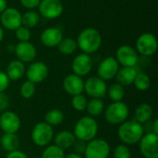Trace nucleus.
Wrapping results in <instances>:
<instances>
[{
  "label": "nucleus",
  "instance_id": "nucleus-20",
  "mask_svg": "<svg viewBox=\"0 0 158 158\" xmlns=\"http://www.w3.org/2000/svg\"><path fill=\"white\" fill-rule=\"evenodd\" d=\"M26 68L25 64L18 59L10 61L6 69V74L8 77L9 81H19L25 75Z\"/></svg>",
  "mask_w": 158,
  "mask_h": 158
},
{
  "label": "nucleus",
  "instance_id": "nucleus-21",
  "mask_svg": "<svg viewBox=\"0 0 158 158\" xmlns=\"http://www.w3.org/2000/svg\"><path fill=\"white\" fill-rule=\"evenodd\" d=\"M137 73H138V70L136 69V67L134 68L122 67L121 69L119 68L115 78L117 80V82L122 85L123 87L130 86L133 84V81L135 80Z\"/></svg>",
  "mask_w": 158,
  "mask_h": 158
},
{
  "label": "nucleus",
  "instance_id": "nucleus-33",
  "mask_svg": "<svg viewBox=\"0 0 158 158\" xmlns=\"http://www.w3.org/2000/svg\"><path fill=\"white\" fill-rule=\"evenodd\" d=\"M87 102H88V100H87L86 96L83 95L82 94H81L72 96L71 106L74 110H76L78 112H82L86 109Z\"/></svg>",
  "mask_w": 158,
  "mask_h": 158
},
{
  "label": "nucleus",
  "instance_id": "nucleus-2",
  "mask_svg": "<svg viewBox=\"0 0 158 158\" xmlns=\"http://www.w3.org/2000/svg\"><path fill=\"white\" fill-rule=\"evenodd\" d=\"M144 134L143 124L136 120H126L121 123L118 129V137L126 145H134L139 143Z\"/></svg>",
  "mask_w": 158,
  "mask_h": 158
},
{
  "label": "nucleus",
  "instance_id": "nucleus-12",
  "mask_svg": "<svg viewBox=\"0 0 158 158\" xmlns=\"http://www.w3.org/2000/svg\"><path fill=\"white\" fill-rule=\"evenodd\" d=\"M0 25L7 31H15L21 26V13L18 8L6 7L0 14Z\"/></svg>",
  "mask_w": 158,
  "mask_h": 158
},
{
  "label": "nucleus",
  "instance_id": "nucleus-24",
  "mask_svg": "<svg viewBox=\"0 0 158 158\" xmlns=\"http://www.w3.org/2000/svg\"><path fill=\"white\" fill-rule=\"evenodd\" d=\"M153 114H154L153 107L149 104L142 103L135 109V112H134L135 120L141 124L146 123L152 118Z\"/></svg>",
  "mask_w": 158,
  "mask_h": 158
},
{
  "label": "nucleus",
  "instance_id": "nucleus-38",
  "mask_svg": "<svg viewBox=\"0 0 158 158\" xmlns=\"http://www.w3.org/2000/svg\"><path fill=\"white\" fill-rule=\"evenodd\" d=\"M41 0H19V3L22 6L27 8L28 10H33L38 7Z\"/></svg>",
  "mask_w": 158,
  "mask_h": 158
},
{
  "label": "nucleus",
  "instance_id": "nucleus-35",
  "mask_svg": "<svg viewBox=\"0 0 158 158\" xmlns=\"http://www.w3.org/2000/svg\"><path fill=\"white\" fill-rule=\"evenodd\" d=\"M114 158H131V152L128 145L118 144L114 150Z\"/></svg>",
  "mask_w": 158,
  "mask_h": 158
},
{
  "label": "nucleus",
  "instance_id": "nucleus-43",
  "mask_svg": "<svg viewBox=\"0 0 158 158\" xmlns=\"http://www.w3.org/2000/svg\"><path fill=\"white\" fill-rule=\"evenodd\" d=\"M64 158H82L81 156H79V155H76L74 153H71V154H69L67 156H65Z\"/></svg>",
  "mask_w": 158,
  "mask_h": 158
},
{
  "label": "nucleus",
  "instance_id": "nucleus-5",
  "mask_svg": "<svg viewBox=\"0 0 158 158\" xmlns=\"http://www.w3.org/2000/svg\"><path fill=\"white\" fill-rule=\"evenodd\" d=\"M54 139V129L44 121L35 124L31 131V140L39 147H45Z\"/></svg>",
  "mask_w": 158,
  "mask_h": 158
},
{
  "label": "nucleus",
  "instance_id": "nucleus-9",
  "mask_svg": "<svg viewBox=\"0 0 158 158\" xmlns=\"http://www.w3.org/2000/svg\"><path fill=\"white\" fill-rule=\"evenodd\" d=\"M139 149L145 158H158V135L154 132L143 134L139 142Z\"/></svg>",
  "mask_w": 158,
  "mask_h": 158
},
{
  "label": "nucleus",
  "instance_id": "nucleus-27",
  "mask_svg": "<svg viewBox=\"0 0 158 158\" xmlns=\"http://www.w3.org/2000/svg\"><path fill=\"white\" fill-rule=\"evenodd\" d=\"M64 121V113L60 109H51L44 115V122L50 126H58Z\"/></svg>",
  "mask_w": 158,
  "mask_h": 158
},
{
  "label": "nucleus",
  "instance_id": "nucleus-1",
  "mask_svg": "<svg viewBox=\"0 0 158 158\" xmlns=\"http://www.w3.org/2000/svg\"><path fill=\"white\" fill-rule=\"evenodd\" d=\"M78 48L82 53L92 55L99 50L102 45V35L95 28H85L82 30L77 37Z\"/></svg>",
  "mask_w": 158,
  "mask_h": 158
},
{
  "label": "nucleus",
  "instance_id": "nucleus-8",
  "mask_svg": "<svg viewBox=\"0 0 158 158\" xmlns=\"http://www.w3.org/2000/svg\"><path fill=\"white\" fill-rule=\"evenodd\" d=\"M115 58L119 66L121 65L122 67L134 68L139 62V54L132 46L123 44L118 48Z\"/></svg>",
  "mask_w": 158,
  "mask_h": 158
},
{
  "label": "nucleus",
  "instance_id": "nucleus-14",
  "mask_svg": "<svg viewBox=\"0 0 158 158\" xmlns=\"http://www.w3.org/2000/svg\"><path fill=\"white\" fill-rule=\"evenodd\" d=\"M118 69L119 64L118 63L115 56H110L104 58L100 62L97 68V76L105 81H111L116 77Z\"/></svg>",
  "mask_w": 158,
  "mask_h": 158
},
{
  "label": "nucleus",
  "instance_id": "nucleus-4",
  "mask_svg": "<svg viewBox=\"0 0 158 158\" xmlns=\"http://www.w3.org/2000/svg\"><path fill=\"white\" fill-rule=\"evenodd\" d=\"M105 118L112 125H120L129 118L130 109L127 104L123 101L112 102L105 109Z\"/></svg>",
  "mask_w": 158,
  "mask_h": 158
},
{
  "label": "nucleus",
  "instance_id": "nucleus-25",
  "mask_svg": "<svg viewBox=\"0 0 158 158\" xmlns=\"http://www.w3.org/2000/svg\"><path fill=\"white\" fill-rule=\"evenodd\" d=\"M40 22V14L39 12L33 10H27L23 14H21V25L28 28L33 29Z\"/></svg>",
  "mask_w": 158,
  "mask_h": 158
},
{
  "label": "nucleus",
  "instance_id": "nucleus-36",
  "mask_svg": "<svg viewBox=\"0 0 158 158\" xmlns=\"http://www.w3.org/2000/svg\"><path fill=\"white\" fill-rule=\"evenodd\" d=\"M86 145H87V143H85L83 141H81V140H76V142L72 145V148L74 150V154L79 155V156L84 155Z\"/></svg>",
  "mask_w": 158,
  "mask_h": 158
},
{
  "label": "nucleus",
  "instance_id": "nucleus-39",
  "mask_svg": "<svg viewBox=\"0 0 158 158\" xmlns=\"http://www.w3.org/2000/svg\"><path fill=\"white\" fill-rule=\"evenodd\" d=\"M9 106V98L8 96L5 94V92L0 93V112L1 111H6V108Z\"/></svg>",
  "mask_w": 158,
  "mask_h": 158
},
{
  "label": "nucleus",
  "instance_id": "nucleus-13",
  "mask_svg": "<svg viewBox=\"0 0 158 158\" xmlns=\"http://www.w3.org/2000/svg\"><path fill=\"white\" fill-rule=\"evenodd\" d=\"M48 67L43 61H33L30 63L25 71L27 80L34 84L43 82L48 77Z\"/></svg>",
  "mask_w": 158,
  "mask_h": 158
},
{
  "label": "nucleus",
  "instance_id": "nucleus-3",
  "mask_svg": "<svg viewBox=\"0 0 158 158\" xmlns=\"http://www.w3.org/2000/svg\"><path fill=\"white\" fill-rule=\"evenodd\" d=\"M73 133L77 140L88 143L96 137L98 133V123L94 118L84 116L76 122Z\"/></svg>",
  "mask_w": 158,
  "mask_h": 158
},
{
  "label": "nucleus",
  "instance_id": "nucleus-26",
  "mask_svg": "<svg viewBox=\"0 0 158 158\" xmlns=\"http://www.w3.org/2000/svg\"><path fill=\"white\" fill-rule=\"evenodd\" d=\"M90 117H98L105 111V103L102 99L98 98H91L87 102L86 109H85Z\"/></svg>",
  "mask_w": 158,
  "mask_h": 158
},
{
  "label": "nucleus",
  "instance_id": "nucleus-11",
  "mask_svg": "<svg viewBox=\"0 0 158 158\" xmlns=\"http://www.w3.org/2000/svg\"><path fill=\"white\" fill-rule=\"evenodd\" d=\"M38 9L40 16L47 19H55L63 14L64 6L61 0H41Z\"/></svg>",
  "mask_w": 158,
  "mask_h": 158
},
{
  "label": "nucleus",
  "instance_id": "nucleus-29",
  "mask_svg": "<svg viewBox=\"0 0 158 158\" xmlns=\"http://www.w3.org/2000/svg\"><path fill=\"white\" fill-rule=\"evenodd\" d=\"M58 51L66 56L72 55L78 48L76 40L72 38H63L57 45Z\"/></svg>",
  "mask_w": 158,
  "mask_h": 158
},
{
  "label": "nucleus",
  "instance_id": "nucleus-42",
  "mask_svg": "<svg viewBox=\"0 0 158 158\" xmlns=\"http://www.w3.org/2000/svg\"><path fill=\"white\" fill-rule=\"evenodd\" d=\"M7 7V1L6 0H0V14Z\"/></svg>",
  "mask_w": 158,
  "mask_h": 158
},
{
  "label": "nucleus",
  "instance_id": "nucleus-32",
  "mask_svg": "<svg viewBox=\"0 0 158 158\" xmlns=\"http://www.w3.org/2000/svg\"><path fill=\"white\" fill-rule=\"evenodd\" d=\"M19 93H20V95L22 98L31 99L36 93V86L33 82L27 80L21 84Z\"/></svg>",
  "mask_w": 158,
  "mask_h": 158
},
{
  "label": "nucleus",
  "instance_id": "nucleus-23",
  "mask_svg": "<svg viewBox=\"0 0 158 158\" xmlns=\"http://www.w3.org/2000/svg\"><path fill=\"white\" fill-rule=\"evenodd\" d=\"M19 138L16 133H4L0 138V144L7 153L19 150Z\"/></svg>",
  "mask_w": 158,
  "mask_h": 158
},
{
  "label": "nucleus",
  "instance_id": "nucleus-41",
  "mask_svg": "<svg viewBox=\"0 0 158 158\" xmlns=\"http://www.w3.org/2000/svg\"><path fill=\"white\" fill-rule=\"evenodd\" d=\"M152 132H154V133H156V134H157L158 135V119L157 118H156L155 120H154V123H153V125H152Z\"/></svg>",
  "mask_w": 158,
  "mask_h": 158
},
{
  "label": "nucleus",
  "instance_id": "nucleus-10",
  "mask_svg": "<svg viewBox=\"0 0 158 158\" xmlns=\"http://www.w3.org/2000/svg\"><path fill=\"white\" fill-rule=\"evenodd\" d=\"M106 82L98 76H92L84 81V92L91 98L102 99L106 95Z\"/></svg>",
  "mask_w": 158,
  "mask_h": 158
},
{
  "label": "nucleus",
  "instance_id": "nucleus-18",
  "mask_svg": "<svg viewBox=\"0 0 158 158\" xmlns=\"http://www.w3.org/2000/svg\"><path fill=\"white\" fill-rule=\"evenodd\" d=\"M63 88L71 96L81 94L84 92V81L76 74H68L63 81Z\"/></svg>",
  "mask_w": 158,
  "mask_h": 158
},
{
  "label": "nucleus",
  "instance_id": "nucleus-17",
  "mask_svg": "<svg viewBox=\"0 0 158 158\" xmlns=\"http://www.w3.org/2000/svg\"><path fill=\"white\" fill-rule=\"evenodd\" d=\"M14 53L17 56V59L25 63H31L34 61L37 51L35 46L29 42H19L14 45Z\"/></svg>",
  "mask_w": 158,
  "mask_h": 158
},
{
  "label": "nucleus",
  "instance_id": "nucleus-34",
  "mask_svg": "<svg viewBox=\"0 0 158 158\" xmlns=\"http://www.w3.org/2000/svg\"><path fill=\"white\" fill-rule=\"evenodd\" d=\"M14 31H15L16 39L19 42H29L30 41L31 36V31L30 29L21 25L18 29H16Z\"/></svg>",
  "mask_w": 158,
  "mask_h": 158
},
{
  "label": "nucleus",
  "instance_id": "nucleus-16",
  "mask_svg": "<svg viewBox=\"0 0 158 158\" xmlns=\"http://www.w3.org/2000/svg\"><path fill=\"white\" fill-rule=\"evenodd\" d=\"M20 126V118L15 112L6 110L0 115V129L4 133H17Z\"/></svg>",
  "mask_w": 158,
  "mask_h": 158
},
{
  "label": "nucleus",
  "instance_id": "nucleus-22",
  "mask_svg": "<svg viewBox=\"0 0 158 158\" xmlns=\"http://www.w3.org/2000/svg\"><path fill=\"white\" fill-rule=\"evenodd\" d=\"M54 144L62 150L71 148L76 142V137L73 132L69 131H62L54 136Z\"/></svg>",
  "mask_w": 158,
  "mask_h": 158
},
{
  "label": "nucleus",
  "instance_id": "nucleus-44",
  "mask_svg": "<svg viewBox=\"0 0 158 158\" xmlns=\"http://www.w3.org/2000/svg\"><path fill=\"white\" fill-rule=\"evenodd\" d=\"M4 35H5V32H4V29L2 28V26L0 25V44L2 43L3 39H4Z\"/></svg>",
  "mask_w": 158,
  "mask_h": 158
},
{
  "label": "nucleus",
  "instance_id": "nucleus-31",
  "mask_svg": "<svg viewBox=\"0 0 158 158\" xmlns=\"http://www.w3.org/2000/svg\"><path fill=\"white\" fill-rule=\"evenodd\" d=\"M65 153L64 150L60 149L59 147L53 145H47L46 148L44 150L41 158H64Z\"/></svg>",
  "mask_w": 158,
  "mask_h": 158
},
{
  "label": "nucleus",
  "instance_id": "nucleus-19",
  "mask_svg": "<svg viewBox=\"0 0 158 158\" xmlns=\"http://www.w3.org/2000/svg\"><path fill=\"white\" fill-rule=\"evenodd\" d=\"M63 38L64 37L62 31L56 27H50L44 30L40 36L42 44L46 47L57 46Z\"/></svg>",
  "mask_w": 158,
  "mask_h": 158
},
{
  "label": "nucleus",
  "instance_id": "nucleus-6",
  "mask_svg": "<svg viewBox=\"0 0 158 158\" xmlns=\"http://www.w3.org/2000/svg\"><path fill=\"white\" fill-rule=\"evenodd\" d=\"M158 49V42L155 34L151 32H144L141 34L136 41L137 53L143 56H152Z\"/></svg>",
  "mask_w": 158,
  "mask_h": 158
},
{
  "label": "nucleus",
  "instance_id": "nucleus-45",
  "mask_svg": "<svg viewBox=\"0 0 158 158\" xmlns=\"http://www.w3.org/2000/svg\"><path fill=\"white\" fill-rule=\"evenodd\" d=\"M31 158H41V156H33V157Z\"/></svg>",
  "mask_w": 158,
  "mask_h": 158
},
{
  "label": "nucleus",
  "instance_id": "nucleus-15",
  "mask_svg": "<svg viewBox=\"0 0 158 158\" xmlns=\"http://www.w3.org/2000/svg\"><path fill=\"white\" fill-rule=\"evenodd\" d=\"M93 66H94V61L91 55L81 53L77 55L72 60L71 63L72 73L82 78L88 75L92 71Z\"/></svg>",
  "mask_w": 158,
  "mask_h": 158
},
{
  "label": "nucleus",
  "instance_id": "nucleus-30",
  "mask_svg": "<svg viewBox=\"0 0 158 158\" xmlns=\"http://www.w3.org/2000/svg\"><path fill=\"white\" fill-rule=\"evenodd\" d=\"M133 85L138 91L145 92L151 86V79L147 74L143 72H138L133 81Z\"/></svg>",
  "mask_w": 158,
  "mask_h": 158
},
{
  "label": "nucleus",
  "instance_id": "nucleus-7",
  "mask_svg": "<svg viewBox=\"0 0 158 158\" xmlns=\"http://www.w3.org/2000/svg\"><path fill=\"white\" fill-rule=\"evenodd\" d=\"M110 151V145L106 140L94 138L87 143L84 156L85 158H107Z\"/></svg>",
  "mask_w": 158,
  "mask_h": 158
},
{
  "label": "nucleus",
  "instance_id": "nucleus-37",
  "mask_svg": "<svg viewBox=\"0 0 158 158\" xmlns=\"http://www.w3.org/2000/svg\"><path fill=\"white\" fill-rule=\"evenodd\" d=\"M9 83H10V81L8 77L6 76V72L0 69V93L5 92L8 88Z\"/></svg>",
  "mask_w": 158,
  "mask_h": 158
},
{
  "label": "nucleus",
  "instance_id": "nucleus-40",
  "mask_svg": "<svg viewBox=\"0 0 158 158\" xmlns=\"http://www.w3.org/2000/svg\"><path fill=\"white\" fill-rule=\"evenodd\" d=\"M6 158H29L23 152L19 151V150H16L13 152H9L7 153Z\"/></svg>",
  "mask_w": 158,
  "mask_h": 158
},
{
  "label": "nucleus",
  "instance_id": "nucleus-28",
  "mask_svg": "<svg viewBox=\"0 0 158 158\" xmlns=\"http://www.w3.org/2000/svg\"><path fill=\"white\" fill-rule=\"evenodd\" d=\"M106 94L112 102H119V101H122V99L124 98L125 89L122 85L116 82V83L111 84L109 87H107Z\"/></svg>",
  "mask_w": 158,
  "mask_h": 158
}]
</instances>
